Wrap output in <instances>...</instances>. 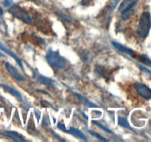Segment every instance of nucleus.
Instances as JSON below:
<instances>
[{
  "label": "nucleus",
  "mask_w": 151,
  "mask_h": 142,
  "mask_svg": "<svg viewBox=\"0 0 151 142\" xmlns=\"http://www.w3.org/2000/svg\"><path fill=\"white\" fill-rule=\"evenodd\" d=\"M46 59L50 66L56 69H63L67 64V61L60 54L58 50L49 49Z\"/></svg>",
  "instance_id": "f257e3e1"
},
{
  "label": "nucleus",
  "mask_w": 151,
  "mask_h": 142,
  "mask_svg": "<svg viewBox=\"0 0 151 142\" xmlns=\"http://www.w3.org/2000/svg\"><path fill=\"white\" fill-rule=\"evenodd\" d=\"M151 28V16L149 12H144L140 16L138 26V35L140 38L147 36Z\"/></svg>",
  "instance_id": "f03ea898"
},
{
  "label": "nucleus",
  "mask_w": 151,
  "mask_h": 142,
  "mask_svg": "<svg viewBox=\"0 0 151 142\" xmlns=\"http://www.w3.org/2000/svg\"><path fill=\"white\" fill-rule=\"evenodd\" d=\"M8 12L13 15L15 18L22 21L24 23L30 25L32 24V19L29 13L19 4H13L8 9Z\"/></svg>",
  "instance_id": "7ed1b4c3"
},
{
  "label": "nucleus",
  "mask_w": 151,
  "mask_h": 142,
  "mask_svg": "<svg viewBox=\"0 0 151 142\" xmlns=\"http://www.w3.org/2000/svg\"><path fill=\"white\" fill-rule=\"evenodd\" d=\"M57 127L59 129V130H61V131L64 132V133H69V134L75 136V137L78 138L82 139V140H84V141L87 140V138H86V137L85 135H84L83 133L81 131V130H78V129L75 128V127H70V128H69V130H67V129L66 128V126H65V124H63V123H61V122L58 123Z\"/></svg>",
  "instance_id": "20e7f679"
},
{
  "label": "nucleus",
  "mask_w": 151,
  "mask_h": 142,
  "mask_svg": "<svg viewBox=\"0 0 151 142\" xmlns=\"http://www.w3.org/2000/svg\"><path fill=\"white\" fill-rule=\"evenodd\" d=\"M134 88L139 95L145 99H151V89L141 82H136Z\"/></svg>",
  "instance_id": "39448f33"
},
{
  "label": "nucleus",
  "mask_w": 151,
  "mask_h": 142,
  "mask_svg": "<svg viewBox=\"0 0 151 142\" xmlns=\"http://www.w3.org/2000/svg\"><path fill=\"white\" fill-rule=\"evenodd\" d=\"M33 78H35L38 83H40V84H44V85L47 86V87H52V88H54L55 87L54 80L41 75V74H40L39 72H38L37 71H34L33 72Z\"/></svg>",
  "instance_id": "423d86ee"
},
{
  "label": "nucleus",
  "mask_w": 151,
  "mask_h": 142,
  "mask_svg": "<svg viewBox=\"0 0 151 142\" xmlns=\"http://www.w3.org/2000/svg\"><path fill=\"white\" fill-rule=\"evenodd\" d=\"M4 67H5L6 70L7 71V72L9 73V75L13 78L14 79L17 80L19 81H24V78L23 75L17 70V69L14 67L12 64H10L8 62H6L4 64Z\"/></svg>",
  "instance_id": "0eeeda50"
},
{
  "label": "nucleus",
  "mask_w": 151,
  "mask_h": 142,
  "mask_svg": "<svg viewBox=\"0 0 151 142\" xmlns=\"http://www.w3.org/2000/svg\"><path fill=\"white\" fill-rule=\"evenodd\" d=\"M111 44L112 45H113L116 50H119V51L122 52V53H126V54L129 55V56H131V57L133 58L137 57V53H136L134 50L128 48V47H125V46L122 45V44H120V43L116 42V41H111Z\"/></svg>",
  "instance_id": "6e6552de"
},
{
  "label": "nucleus",
  "mask_w": 151,
  "mask_h": 142,
  "mask_svg": "<svg viewBox=\"0 0 151 142\" xmlns=\"http://www.w3.org/2000/svg\"><path fill=\"white\" fill-rule=\"evenodd\" d=\"M0 87L4 90V91H5L6 93H8L9 94L12 95L13 96L16 97V99H19V101H22V96L17 90H16L15 88L13 87H10V86L7 85V84H0Z\"/></svg>",
  "instance_id": "1a4fd4ad"
},
{
  "label": "nucleus",
  "mask_w": 151,
  "mask_h": 142,
  "mask_svg": "<svg viewBox=\"0 0 151 142\" xmlns=\"http://www.w3.org/2000/svg\"><path fill=\"white\" fill-rule=\"evenodd\" d=\"M3 133L7 136V138H10L11 140L15 141H26L27 139L22 135L19 133H16L15 131H10V130H4Z\"/></svg>",
  "instance_id": "9d476101"
},
{
  "label": "nucleus",
  "mask_w": 151,
  "mask_h": 142,
  "mask_svg": "<svg viewBox=\"0 0 151 142\" xmlns=\"http://www.w3.org/2000/svg\"><path fill=\"white\" fill-rule=\"evenodd\" d=\"M0 50H2V51H4V53H7V55H9V56H11L12 58H13V59H14V60L16 62V63L19 64V66L20 67L21 69H22L23 71H24V66H23V64H22V60H21V59H19V58L18 57V56H16L14 53H13V52L10 51V50H8L7 47H4V46L3 45V44H1V43H0Z\"/></svg>",
  "instance_id": "9b49d317"
},
{
  "label": "nucleus",
  "mask_w": 151,
  "mask_h": 142,
  "mask_svg": "<svg viewBox=\"0 0 151 142\" xmlns=\"http://www.w3.org/2000/svg\"><path fill=\"white\" fill-rule=\"evenodd\" d=\"M138 1L139 0H123V1H122V3L120 4V5H119L118 10H119L120 13H122V12L125 11L127 9L135 6L136 4H137Z\"/></svg>",
  "instance_id": "f8f14e48"
},
{
  "label": "nucleus",
  "mask_w": 151,
  "mask_h": 142,
  "mask_svg": "<svg viewBox=\"0 0 151 142\" xmlns=\"http://www.w3.org/2000/svg\"><path fill=\"white\" fill-rule=\"evenodd\" d=\"M75 95L77 96V97H78V99H79L80 101H81V103L83 104L85 106H88V107H91V108L97 107V105H96L95 104H94L93 102H91V101H89L88 99H87L86 97L83 96L82 95L79 94V93H75Z\"/></svg>",
  "instance_id": "ddd939ff"
},
{
  "label": "nucleus",
  "mask_w": 151,
  "mask_h": 142,
  "mask_svg": "<svg viewBox=\"0 0 151 142\" xmlns=\"http://www.w3.org/2000/svg\"><path fill=\"white\" fill-rule=\"evenodd\" d=\"M118 124H119V126H121V127H125V128L129 129V130H131V131H134V130H133L132 127L130 126V124H129V123H128V120H127L125 118H124V117H122V116L118 117Z\"/></svg>",
  "instance_id": "4468645a"
},
{
  "label": "nucleus",
  "mask_w": 151,
  "mask_h": 142,
  "mask_svg": "<svg viewBox=\"0 0 151 142\" xmlns=\"http://www.w3.org/2000/svg\"><path fill=\"white\" fill-rule=\"evenodd\" d=\"M134 7H135V6H134V7H130V8L127 9V10H125V11L122 12V19H123V20H127V19H129L131 16H133V14L135 13Z\"/></svg>",
  "instance_id": "2eb2a0df"
},
{
  "label": "nucleus",
  "mask_w": 151,
  "mask_h": 142,
  "mask_svg": "<svg viewBox=\"0 0 151 142\" xmlns=\"http://www.w3.org/2000/svg\"><path fill=\"white\" fill-rule=\"evenodd\" d=\"M139 60L145 65H147V66H149L151 67V59L150 58L147 57L146 55L141 54L140 56H139Z\"/></svg>",
  "instance_id": "dca6fc26"
},
{
  "label": "nucleus",
  "mask_w": 151,
  "mask_h": 142,
  "mask_svg": "<svg viewBox=\"0 0 151 142\" xmlns=\"http://www.w3.org/2000/svg\"><path fill=\"white\" fill-rule=\"evenodd\" d=\"M88 133H89L91 135L94 136V137H95V138H98L99 140L103 141H108V139L107 138H104V137H103V136H102L100 134H99V133H96V132L92 131V130H88Z\"/></svg>",
  "instance_id": "f3484780"
},
{
  "label": "nucleus",
  "mask_w": 151,
  "mask_h": 142,
  "mask_svg": "<svg viewBox=\"0 0 151 142\" xmlns=\"http://www.w3.org/2000/svg\"><path fill=\"white\" fill-rule=\"evenodd\" d=\"M92 124H95V125L97 126V127H100V129H103V130H104V131H106V133H112L111 130H109V128H107V127H105V126H103V124H100V123L98 122V121H93V120H92Z\"/></svg>",
  "instance_id": "a211bd4d"
},
{
  "label": "nucleus",
  "mask_w": 151,
  "mask_h": 142,
  "mask_svg": "<svg viewBox=\"0 0 151 142\" xmlns=\"http://www.w3.org/2000/svg\"><path fill=\"white\" fill-rule=\"evenodd\" d=\"M138 67H139V69L141 70L142 71H143V72H146V73H147L151 77V71L150 70H148V69H147V68L145 67L142 66V65H138Z\"/></svg>",
  "instance_id": "6ab92c4d"
},
{
  "label": "nucleus",
  "mask_w": 151,
  "mask_h": 142,
  "mask_svg": "<svg viewBox=\"0 0 151 142\" xmlns=\"http://www.w3.org/2000/svg\"><path fill=\"white\" fill-rule=\"evenodd\" d=\"M4 4L6 7H8V6H10L12 4V1L11 0H4Z\"/></svg>",
  "instance_id": "aec40b11"
},
{
  "label": "nucleus",
  "mask_w": 151,
  "mask_h": 142,
  "mask_svg": "<svg viewBox=\"0 0 151 142\" xmlns=\"http://www.w3.org/2000/svg\"><path fill=\"white\" fill-rule=\"evenodd\" d=\"M119 0H114L113 2V4H112V9H114L115 7H116V4H118V2H119Z\"/></svg>",
  "instance_id": "412c9836"
},
{
  "label": "nucleus",
  "mask_w": 151,
  "mask_h": 142,
  "mask_svg": "<svg viewBox=\"0 0 151 142\" xmlns=\"http://www.w3.org/2000/svg\"><path fill=\"white\" fill-rule=\"evenodd\" d=\"M29 1H32V2L36 3V4H40V3H41L42 0H29Z\"/></svg>",
  "instance_id": "4be33fe9"
},
{
  "label": "nucleus",
  "mask_w": 151,
  "mask_h": 142,
  "mask_svg": "<svg viewBox=\"0 0 151 142\" xmlns=\"http://www.w3.org/2000/svg\"><path fill=\"white\" fill-rule=\"evenodd\" d=\"M3 14H4V11H3V9L0 6V16H3Z\"/></svg>",
  "instance_id": "5701e85b"
},
{
  "label": "nucleus",
  "mask_w": 151,
  "mask_h": 142,
  "mask_svg": "<svg viewBox=\"0 0 151 142\" xmlns=\"http://www.w3.org/2000/svg\"><path fill=\"white\" fill-rule=\"evenodd\" d=\"M0 56H1V57H4V56H4V54H2V53H1V52H0Z\"/></svg>",
  "instance_id": "b1692460"
},
{
  "label": "nucleus",
  "mask_w": 151,
  "mask_h": 142,
  "mask_svg": "<svg viewBox=\"0 0 151 142\" xmlns=\"http://www.w3.org/2000/svg\"><path fill=\"white\" fill-rule=\"evenodd\" d=\"M1 106H1V105H0V107H1Z\"/></svg>",
  "instance_id": "393cba45"
}]
</instances>
